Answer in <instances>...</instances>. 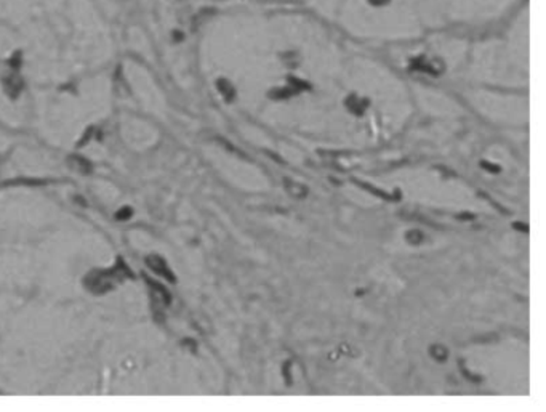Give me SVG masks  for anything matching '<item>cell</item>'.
<instances>
[{
  "instance_id": "4",
  "label": "cell",
  "mask_w": 546,
  "mask_h": 412,
  "mask_svg": "<svg viewBox=\"0 0 546 412\" xmlns=\"http://www.w3.org/2000/svg\"><path fill=\"white\" fill-rule=\"evenodd\" d=\"M146 281H147V285L152 290V299L156 300V303L162 305V306H168L170 301H172V297H170L168 290L165 289L162 284L152 281V279H149V278H146Z\"/></svg>"
},
{
  "instance_id": "19",
  "label": "cell",
  "mask_w": 546,
  "mask_h": 412,
  "mask_svg": "<svg viewBox=\"0 0 546 412\" xmlns=\"http://www.w3.org/2000/svg\"><path fill=\"white\" fill-rule=\"evenodd\" d=\"M370 2H372L373 5H383V3L388 2V0H370Z\"/></svg>"
},
{
  "instance_id": "7",
  "label": "cell",
  "mask_w": 546,
  "mask_h": 412,
  "mask_svg": "<svg viewBox=\"0 0 546 412\" xmlns=\"http://www.w3.org/2000/svg\"><path fill=\"white\" fill-rule=\"evenodd\" d=\"M217 87H218V92L221 93V96L224 98L226 101L231 103V101L234 100V96H236V90H234V87L231 85V82H229V80H226V79H218Z\"/></svg>"
},
{
  "instance_id": "8",
  "label": "cell",
  "mask_w": 546,
  "mask_h": 412,
  "mask_svg": "<svg viewBox=\"0 0 546 412\" xmlns=\"http://www.w3.org/2000/svg\"><path fill=\"white\" fill-rule=\"evenodd\" d=\"M284 185H285V189L289 191V194L295 196V197H305L308 194V188H306V186H303L300 183H295L293 180L285 178L284 180Z\"/></svg>"
},
{
  "instance_id": "15",
  "label": "cell",
  "mask_w": 546,
  "mask_h": 412,
  "mask_svg": "<svg viewBox=\"0 0 546 412\" xmlns=\"http://www.w3.org/2000/svg\"><path fill=\"white\" fill-rule=\"evenodd\" d=\"M461 364V362H460ZM461 372L465 374V377L466 378H470L471 382H474V383H479V382H482V377H477V375H473L471 372H468V369H465V367H463V364H461Z\"/></svg>"
},
{
  "instance_id": "5",
  "label": "cell",
  "mask_w": 546,
  "mask_h": 412,
  "mask_svg": "<svg viewBox=\"0 0 546 412\" xmlns=\"http://www.w3.org/2000/svg\"><path fill=\"white\" fill-rule=\"evenodd\" d=\"M352 183H356L357 186H361V188H364L365 191H368V193H372V194H375V196H378L380 199H383V201H397L400 197V191L397 189L396 191V194H388V193H384L383 189H378V188H375V186H372L370 183H364V181H359V180H352Z\"/></svg>"
},
{
  "instance_id": "14",
  "label": "cell",
  "mask_w": 546,
  "mask_h": 412,
  "mask_svg": "<svg viewBox=\"0 0 546 412\" xmlns=\"http://www.w3.org/2000/svg\"><path fill=\"white\" fill-rule=\"evenodd\" d=\"M284 378L287 385H291V377H290V361L284 362Z\"/></svg>"
},
{
  "instance_id": "6",
  "label": "cell",
  "mask_w": 546,
  "mask_h": 412,
  "mask_svg": "<svg viewBox=\"0 0 546 412\" xmlns=\"http://www.w3.org/2000/svg\"><path fill=\"white\" fill-rule=\"evenodd\" d=\"M367 106H368L367 100H359L356 95H351L346 98V108L349 109L352 114H356V116H362Z\"/></svg>"
},
{
  "instance_id": "9",
  "label": "cell",
  "mask_w": 546,
  "mask_h": 412,
  "mask_svg": "<svg viewBox=\"0 0 546 412\" xmlns=\"http://www.w3.org/2000/svg\"><path fill=\"white\" fill-rule=\"evenodd\" d=\"M69 164L71 166H73V169L74 170H77V172L79 173H90L91 172V166H90V162L88 161H85L84 157H80V156H71L69 159Z\"/></svg>"
},
{
  "instance_id": "13",
  "label": "cell",
  "mask_w": 546,
  "mask_h": 412,
  "mask_svg": "<svg viewBox=\"0 0 546 412\" xmlns=\"http://www.w3.org/2000/svg\"><path fill=\"white\" fill-rule=\"evenodd\" d=\"M131 213H133V210H131L130 207H124V208H120L117 213H115V218H117V220H128L131 217Z\"/></svg>"
},
{
  "instance_id": "11",
  "label": "cell",
  "mask_w": 546,
  "mask_h": 412,
  "mask_svg": "<svg viewBox=\"0 0 546 412\" xmlns=\"http://www.w3.org/2000/svg\"><path fill=\"white\" fill-rule=\"evenodd\" d=\"M405 239H407V243L417 245V244H421L423 243L424 236H423V233L420 231V229H410V231H407Z\"/></svg>"
},
{
  "instance_id": "17",
  "label": "cell",
  "mask_w": 546,
  "mask_h": 412,
  "mask_svg": "<svg viewBox=\"0 0 546 412\" xmlns=\"http://www.w3.org/2000/svg\"><path fill=\"white\" fill-rule=\"evenodd\" d=\"M19 63H21V53H16L15 56L12 58V68H19Z\"/></svg>"
},
{
  "instance_id": "12",
  "label": "cell",
  "mask_w": 546,
  "mask_h": 412,
  "mask_svg": "<svg viewBox=\"0 0 546 412\" xmlns=\"http://www.w3.org/2000/svg\"><path fill=\"white\" fill-rule=\"evenodd\" d=\"M481 167L484 169V170H487V172H490V173H500V166H496V164H492V162H489V161H481Z\"/></svg>"
},
{
  "instance_id": "3",
  "label": "cell",
  "mask_w": 546,
  "mask_h": 412,
  "mask_svg": "<svg viewBox=\"0 0 546 412\" xmlns=\"http://www.w3.org/2000/svg\"><path fill=\"white\" fill-rule=\"evenodd\" d=\"M2 85L10 98H18L21 90H23V79L18 74H8L2 79Z\"/></svg>"
},
{
  "instance_id": "2",
  "label": "cell",
  "mask_w": 546,
  "mask_h": 412,
  "mask_svg": "<svg viewBox=\"0 0 546 412\" xmlns=\"http://www.w3.org/2000/svg\"><path fill=\"white\" fill-rule=\"evenodd\" d=\"M146 265H147V268H151V270L156 273V274H159V276H162V278L167 279L168 282H176V276L172 273V270H170L168 265H167V262H165L162 257H159V255H149L146 258Z\"/></svg>"
},
{
  "instance_id": "16",
  "label": "cell",
  "mask_w": 546,
  "mask_h": 412,
  "mask_svg": "<svg viewBox=\"0 0 546 412\" xmlns=\"http://www.w3.org/2000/svg\"><path fill=\"white\" fill-rule=\"evenodd\" d=\"M512 228L517 229V231H524V233L528 231V225H526V223H517V222H514V223H512Z\"/></svg>"
},
{
  "instance_id": "18",
  "label": "cell",
  "mask_w": 546,
  "mask_h": 412,
  "mask_svg": "<svg viewBox=\"0 0 546 412\" xmlns=\"http://www.w3.org/2000/svg\"><path fill=\"white\" fill-rule=\"evenodd\" d=\"M456 218H458V220H473L474 218V213L465 212V213H460V215H456Z\"/></svg>"
},
{
  "instance_id": "10",
  "label": "cell",
  "mask_w": 546,
  "mask_h": 412,
  "mask_svg": "<svg viewBox=\"0 0 546 412\" xmlns=\"http://www.w3.org/2000/svg\"><path fill=\"white\" fill-rule=\"evenodd\" d=\"M429 355H431L436 361L444 362V361H447V358H449V350H447L444 345L436 343V345H431V347H429Z\"/></svg>"
},
{
  "instance_id": "1",
  "label": "cell",
  "mask_w": 546,
  "mask_h": 412,
  "mask_svg": "<svg viewBox=\"0 0 546 412\" xmlns=\"http://www.w3.org/2000/svg\"><path fill=\"white\" fill-rule=\"evenodd\" d=\"M125 278H133V274H131V271L127 268L122 260H119L111 270H95L88 273L84 279V284L90 292L101 295L112 290L117 285V282H120Z\"/></svg>"
}]
</instances>
